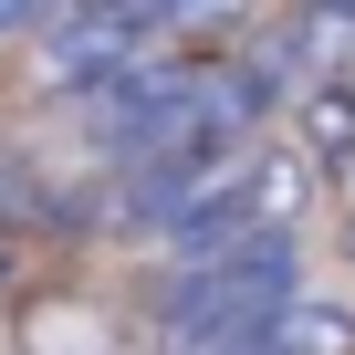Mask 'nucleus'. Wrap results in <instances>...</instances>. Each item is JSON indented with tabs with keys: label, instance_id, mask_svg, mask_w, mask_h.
Returning a JSON list of instances; mask_svg holds the SVG:
<instances>
[{
	"label": "nucleus",
	"instance_id": "nucleus-1",
	"mask_svg": "<svg viewBox=\"0 0 355 355\" xmlns=\"http://www.w3.org/2000/svg\"><path fill=\"white\" fill-rule=\"evenodd\" d=\"M272 355H355V313L324 303V293H303V303L272 324Z\"/></svg>",
	"mask_w": 355,
	"mask_h": 355
},
{
	"label": "nucleus",
	"instance_id": "nucleus-4",
	"mask_svg": "<svg viewBox=\"0 0 355 355\" xmlns=\"http://www.w3.org/2000/svg\"><path fill=\"white\" fill-rule=\"evenodd\" d=\"M293 11H324V21H355V0H293Z\"/></svg>",
	"mask_w": 355,
	"mask_h": 355
},
{
	"label": "nucleus",
	"instance_id": "nucleus-3",
	"mask_svg": "<svg viewBox=\"0 0 355 355\" xmlns=\"http://www.w3.org/2000/svg\"><path fill=\"white\" fill-rule=\"evenodd\" d=\"M32 21H53L42 0H0V42H11V32H32Z\"/></svg>",
	"mask_w": 355,
	"mask_h": 355
},
{
	"label": "nucleus",
	"instance_id": "nucleus-2",
	"mask_svg": "<svg viewBox=\"0 0 355 355\" xmlns=\"http://www.w3.org/2000/svg\"><path fill=\"white\" fill-rule=\"evenodd\" d=\"M293 125H303V146H313V167H345V157H355V84H313Z\"/></svg>",
	"mask_w": 355,
	"mask_h": 355
},
{
	"label": "nucleus",
	"instance_id": "nucleus-5",
	"mask_svg": "<svg viewBox=\"0 0 355 355\" xmlns=\"http://www.w3.org/2000/svg\"><path fill=\"white\" fill-rule=\"evenodd\" d=\"M345 84H355V73H345Z\"/></svg>",
	"mask_w": 355,
	"mask_h": 355
}]
</instances>
